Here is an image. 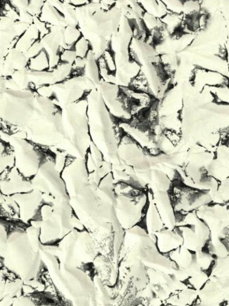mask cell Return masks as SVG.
<instances>
[{
	"instance_id": "1",
	"label": "cell",
	"mask_w": 229,
	"mask_h": 306,
	"mask_svg": "<svg viewBox=\"0 0 229 306\" xmlns=\"http://www.w3.org/2000/svg\"><path fill=\"white\" fill-rule=\"evenodd\" d=\"M5 267L23 280L34 279L39 272L41 257L27 233L16 232L8 236L4 256Z\"/></svg>"
},
{
	"instance_id": "2",
	"label": "cell",
	"mask_w": 229,
	"mask_h": 306,
	"mask_svg": "<svg viewBox=\"0 0 229 306\" xmlns=\"http://www.w3.org/2000/svg\"><path fill=\"white\" fill-rule=\"evenodd\" d=\"M62 109L63 142L69 145V148L74 153V157L84 159L92 142L87 114V97Z\"/></svg>"
},
{
	"instance_id": "3",
	"label": "cell",
	"mask_w": 229,
	"mask_h": 306,
	"mask_svg": "<svg viewBox=\"0 0 229 306\" xmlns=\"http://www.w3.org/2000/svg\"><path fill=\"white\" fill-rule=\"evenodd\" d=\"M62 108L43 110L35 107L33 119L24 130L27 139L43 147H56L64 140Z\"/></svg>"
},
{
	"instance_id": "4",
	"label": "cell",
	"mask_w": 229,
	"mask_h": 306,
	"mask_svg": "<svg viewBox=\"0 0 229 306\" xmlns=\"http://www.w3.org/2000/svg\"><path fill=\"white\" fill-rule=\"evenodd\" d=\"M31 182L33 189L42 194L43 200L54 205L67 200L65 184L55 168L54 159L45 157Z\"/></svg>"
},
{
	"instance_id": "5",
	"label": "cell",
	"mask_w": 229,
	"mask_h": 306,
	"mask_svg": "<svg viewBox=\"0 0 229 306\" xmlns=\"http://www.w3.org/2000/svg\"><path fill=\"white\" fill-rule=\"evenodd\" d=\"M174 229L181 235L183 245L193 253L203 249L210 238V229L195 211L187 213L182 220L176 222Z\"/></svg>"
},
{
	"instance_id": "6",
	"label": "cell",
	"mask_w": 229,
	"mask_h": 306,
	"mask_svg": "<svg viewBox=\"0 0 229 306\" xmlns=\"http://www.w3.org/2000/svg\"><path fill=\"white\" fill-rule=\"evenodd\" d=\"M12 147L15 155V166L27 178H32L45 158L36 144L28 140L13 137Z\"/></svg>"
},
{
	"instance_id": "7",
	"label": "cell",
	"mask_w": 229,
	"mask_h": 306,
	"mask_svg": "<svg viewBox=\"0 0 229 306\" xmlns=\"http://www.w3.org/2000/svg\"><path fill=\"white\" fill-rule=\"evenodd\" d=\"M210 204L203 205L195 211L197 216L210 229V240L228 238V205Z\"/></svg>"
},
{
	"instance_id": "8",
	"label": "cell",
	"mask_w": 229,
	"mask_h": 306,
	"mask_svg": "<svg viewBox=\"0 0 229 306\" xmlns=\"http://www.w3.org/2000/svg\"><path fill=\"white\" fill-rule=\"evenodd\" d=\"M119 279L123 283L140 292L147 287L149 283L148 267L142 260L130 252L120 264Z\"/></svg>"
},
{
	"instance_id": "9",
	"label": "cell",
	"mask_w": 229,
	"mask_h": 306,
	"mask_svg": "<svg viewBox=\"0 0 229 306\" xmlns=\"http://www.w3.org/2000/svg\"><path fill=\"white\" fill-rule=\"evenodd\" d=\"M92 82L85 75H78L52 85L59 105L63 108L86 98L88 95L86 93L91 92V88L89 86Z\"/></svg>"
},
{
	"instance_id": "10",
	"label": "cell",
	"mask_w": 229,
	"mask_h": 306,
	"mask_svg": "<svg viewBox=\"0 0 229 306\" xmlns=\"http://www.w3.org/2000/svg\"><path fill=\"white\" fill-rule=\"evenodd\" d=\"M174 201L172 204L174 210L177 211H195L199 208L211 203L213 196L209 190L197 189L192 187L174 189Z\"/></svg>"
},
{
	"instance_id": "11",
	"label": "cell",
	"mask_w": 229,
	"mask_h": 306,
	"mask_svg": "<svg viewBox=\"0 0 229 306\" xmlns=\"http://www.w3.org/2000/svg\"><path fill=\"white\" fill-rule=\"evenodd\" d=\"M229 278L209 275L206 283L198 290L201 305L219 306L229 299Z\"/></svg>"
},
{
	"instance_id": "12",
	"label": "cell",
	"mask_w": 229,
	"mask_h": 306,
	"mask_svg": "<svg viewBox=\"0 0 229 306\" xmlns=\"http://www.w3.org/2000/svg\"><path fill=\"white\" fill-rule=\"evenodd\" d=\"M116 216L124 231L136 227L143 218V207L124 194H119L116 199Z\"/></svg>"
},
{
	"instance_id": "13",
	"label": "cell",
	"mask_w": 229,
	"mask_h": 306,
	"mask_svg": "<svg viewBox=\"0 0 229 306\" xmlns=\"http://www.w3.org/2000/svg\"><path fill=\"white\" fill-rule=\"evenodd\" d=\"M148 286L162 305L173 290L185 285L175 279L171 273H166L156 268L148 267Z\"/></svg>"
},
{
	"instance_id": "14",
	"label": "cell",
	"mask_w": 229,
	"mask_h": 306,
	"mask_svg": "<svg viewBox=\"0 0 229 306\" xmlns=\"http://www.w3.org/2000/svg\"><path fill=\"white\" fill-rule=\"evenodd\" d=\"M3 173L6 175L0 180V190L5 196L29 192L33 190L32 184L27 180L29 178H26L15 166Z\"/></svg>"
},
{
	"instance_id": "15",
	"label": "cell",
	"mask_w": 229,
	"mask_h": 306,
	"mask_svg": "<svg viewBox=\"0 0 229 306\" xmlns=\"http://www.w3.org/2000/svg\"><path fill=\"white\" fill-rule=\"evenodd\" d=\"M150 196L165 228L174 229L177 220L172 200L168 191H157L151 193Z\"/></svg>"
},
{
	"instance_id": "16",
	"label": "cell",
	"mask_w": 229,
	"mask_h": 306,
	"mask_svg": "<svg viewBox=\"0 0 229 306\" xmlns=\"http://www.w3.org/2000/svg\"><path fill=\"white\" fill-rule=\"evenodd\" d=\"M11 196L18 205L20 218L24 221H29L33 217L35 212L43 200L42 194L36 189L29 192L13 194Z\"/></svg>"
},
{
	"instance_id": "17",
	"label": "cell",
	"mask_w": 229,
	"mask_h": 306,
	"mask_svg": "<svg viewBox=\"0 0 229 306\" xmlns=\"http://www.w3.org/2000/svg\"><path fill=\"white\" fill-rule=\"evenodd\" d=\"M175 277L186 286L198 291L206 283L209 274L201 269L193 257V262L188 268L176 270Z\"/></svg>"
},
{
	"instance_id": "18",
	"label": "cell",
	"mask_w": 229,
	"mask_h": 306,
	"mask_svg": "<svg viewBox=\"0 0 229 306\" xmlns=\"http://www.w3.org/2000/svg\"><path fill=\"white\" fill-rule=\"evenodd\" d=\"M156 248L162 254L167 253L183 245L181 235L175 229L164 228L154 234Z\"/></svg>"
},
{
	"instance_id": "19",
	"label": "cell",
	"mask_w": 229,
	"mask_h": 306,
	"mask_svg": "<svg viewBox=\"0 0 229 306\" xmlns=\"http://www.w3.org/2000/svg\"><path fill=\"white\" fill-rule=\"evenodd\" d=\"M198 291L184 285L173 290L164 302V305H192L197 300Z\"/></svg>"
},
{
	"instance_id": "20",
	"label": "cell",
	"mask_w": 229,
	"mask_h": 306,
	"mask_svg": "<svg viewBox=\"0 0 229 306\" xmlns=\"http://www.w3.org/2000/svg\"><path fill=\"white\" fill-rule=\"evenodd\" d=\"M148 201L145 222H146L147 234L151 238L154 237L155 239L154 234L155 233L164 228L165 227L160 215L158 213L157 209H156L154 201L151 199L150 194H148Z\"/></svg>"
},
{
	"instance_id": "21",
	"label": "cell",
	"mask_w": 229,
	"mask_h": 306,
	"mask_svg": "<svg viewBox=\"0 0 229 306\" xmlns=\"http://www.w3.org/2000/svg\"><path fill=\"white\" fill-rule=\"evenodd\" d=\"M169 259L175 264L176 269H185L192 264L193 253L183 245L168 253Z\"/></svg>"
},
{
	"instance_id": "22",
	"label": "cell",
	"mask_w": 229,
	"mask_h": 306,
	"mask_svg": "<svg viewBox=\"0 0 229 306\" xmlns=\"http://www.w3.org/2000/svg\"><path fill=\"white\" fill-rule=\"evenodd\" d=\"M27 68L33 71H45L49 69V61L46 51L43 49L39 54L29 59Z\"/></svg>"
},
{
	"instance_id": "23",
	"label": "cell",
	"mask_w": 229,
	"mask_h": 306,
	"mask_svg": "<svg viewBox=\"0 0 229 306\" xmlns=\"http://www.w3.org/2000/svg\"><path fill=\"white\" fill-rule=\"evenodd\" d=\"M228 263V256L215 257L210 275L229 278Z\"/></svg>"
},
{
	"instance_id": "24",
	"label": "cell",
	"mask_w": 229,
	"mask_h": 306,
	"mask_svg": "<svg viewBox=\"0 0 229 306\" xmlns=\"http://www.w3.org/2000/svg\"><path fill=\"white\" fill-rule=\"evenodd\" d=\"M50 70L54 76V84L64 82L72 75V65L61 61Z\"/></svg>"
},
{
	"instance_id": "25",
	"label": "cell",
	"mask_w": 229,
	"mask_h": 306,
	"mask_svg": "<svg viewBox=\"0 0 229 306\" xmlns=\"http://www.w3.org/2000/svg\"><path fill=\"white\" fill-rule=\"evenodd\" d=\"M228 178L222 181L218 184L217 189L213 196L214 203L228 205L229 200Z\"/></svg>"
},
{
	"instance_id": "26",
	"label": "cell",
	"mask_w": 229,
	"mask_h": 306,
	"mask_svg": "<svg viewBox=\"0 0 229 306\" xmlns=\"http://www.w3.org/2000/svg\"><path fill=\"white\" fill-rule=\"evenodd\" d=\"M193 257L201 269L207 272L211 269L215 259V257L209 252L206 251L204 248L193 253Z\"/></svg>"
},
{
	"instance_id": "27",
	"label": "cell",
	"mask_w": 229,
	"mask_h": 306,
	"mask_svg": "<svg viewBox=\"0 0 229 306\" xmlns=\"http://www.w3.org/2000/svg\"><path fill=\"white\" fill-rule=\"evenodd\" d=\"M73 49L78 57L85 58L88 51L91 49V44L85 37L82 36L74 43Z\"/></svg>"
},
{
	"instance_id": "28",
	"label": "cell",
	"mask_w": 229,
	"mask_h": 306,
	"mask_svg": "<svg viewBox=\"0 0 229 306\" xmlns=\"http://www.w3.org/2000/svg\"><path fill=\"white\" fill-rule=\"evenodd\" d=\"M82 36L80 31L74 28L69 27L66 29L64 34L65 48H73L74 43Z\"/></svg>"
},
{
	"instance_id": "29",
	"label": "cell",
	"mask_w": 229,
	"mask_h": 306,
	"mask_svg": "<svg viewBox=\"0 0 229 306\" xmlns=\"http://www.w3.org/2000/svg\"><path fill=\"white\" fill-rule=\"evenodd\" d=\"M35 91L36 92L38 95L43 96L44 98L53 100L54 101L56 100L57 102L56 95H55L53 87H52V85L40 86L38 87Z\"/></svg>"
},
{
	"instance_id": "30",
	"label": "cell",
	"mask_w": 229,
	"mask_h": 306,
	"mask_svg": "<svg viewBox=\"0 0 229 306\" xmlns=\"http://www.w3.org/2000/svg\"><path fill=\"white\" fill-rule=\"evenodd\" d=\"M77 57L73 48H64L60 54V61L72 65Z\"/></svg>"
},
{
	"instance_id": "31",
	"label": "cell",
	"mask_w": 229,
	"mask_h": 306,
	"mask_svg": "<svg viewBox=\"0 0 229 306\" xmlns=\"http://www.w3.org/2000/svg\"><path fill=\"white\" fill-rule=\"evenodd\" d=\"M102 56L104 57V60H105L107 67V68H108L109 71L112 72L116 71V65L115 58H114L112 52L110 50H106L104 51Z\"/></svg>"
},
{
	"instance_id": "32",
	"label": "cell",
	"mask_w": 229,
	"mask_h": 306,
	"mask_svg": "<svg viewBox=\"0 0 229 306\" xmlns=\"http://www.w3.org/2000/svg\"><path fill=\"white\" fill-rule=\"evenodd\" d=\"M43 49L44 48L42 44H41L39 40H38L31 45L25 54L28 58L30 59L39 54Z\"/></svg>"
},
{
	"instance_id": "33",
	"label": "cell",
	"mask_w": 229,
	"mask_h": 306,
	"mask_svg": "<svg viewBox=\"0 0 229 306\" xmlns=\"http://www.w3.org/2000/svg\"><path fill=\"white\" fill-rule=\"evenodd\" d=\"M8 238L5 227L0 223V256L2 257L5 255Z\"/></svg>"
},
{
	"instance_id": "34",
	"label": "cell",
	"mask_w": 229,
	"mask_h": 306,
	"mask_svg": "<svg viewBox=\"0 0 229 306\" xmlns=\"http://www.w3.org/2000/svg\"><path fill=\"white\" fill-rule=\"evenodd\" d=\"M5 0H0V8H1V6L3 4V2H4Z\"/></svg>"
}]
</instances>
